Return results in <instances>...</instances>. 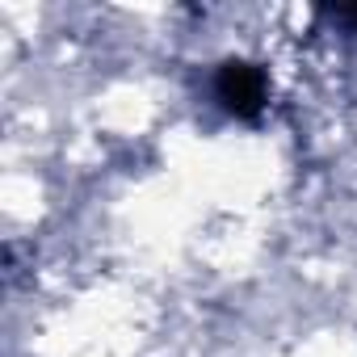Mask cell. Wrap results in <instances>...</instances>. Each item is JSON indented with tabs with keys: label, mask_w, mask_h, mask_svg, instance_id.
Here are the masks:
<instances>
[{
	"label": "cell",
	"mask_w": 357,
	"mask_h": 357,
	"mask_svg": "<svg viewBox=\"0 0 357 357\" xmlns=\"http://www.w3.org/2000/svg\"><path fill=\"white\" fill-rule=\"evenodd\" d=\"M219 97H223V105H227L231 114L252 118V114L261 109V101H265V80H261V72L248 68V63H227L223 76H219Z\"/></svg>",
	"instance_id": "cell-1"
}]
</instances>
